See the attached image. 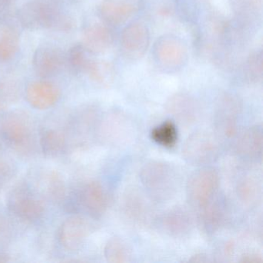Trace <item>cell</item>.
Segmentation results:
<instances>
[{
    "instance_id": "14",
    "label": "cell",
    "mask_w": 263,
    "mask_h": 263,
    "mask_svg": "<svg viewBox=\"0 0 263 263\" xmlns=\"http://www.w3.org/2000/svg\"><path fill=\"white\" fill-rule=\"evenodd\" d=\"M138 7L128 0H105L99 9L101 19L110 25H120L132 17Z\"/></svg>"
},
{
    "instance_id": "4",
    "label": "cell",
    "mask_w": 263,
    "mask_h": 263,
    "mask_svg": "<svg viewBox=\"0 0 263 263\" xmlns=\"http://www.w3.org/2000/svg\"><path fill=\"white\" fill-rule=\"evenodd\" d=\"M220 178L218 172L212 167H203L194 172L187 183V195L189 202L200 210L218 195Z\"/></svg>"
},
{
    "instance_id": "12",
    "label": "cell",
    "mask_w": 263,
    "mask_h": 263,
    "mask_svg": "<svg viewBox=\"0 0 263 263\" xmlns=\"http://www.w3.org/2000/svg\"><path fill=\"white\" fill-rule=\"evenodd\" d=\"M59 89L47 81L30 83L26 90V98L29 104L38 110H47L53 107L60 98Z\"/></svg>"
},
{
    "instance_id": "28",
    "label": "cell",
    "mask_w": 263,
    "mask_h": 263,
    "mask_svg": "<svg viewBox=\"0 0 263 263\" xmlns=\"http://www.w3.org/2000/svg\"><path fill=\"white\" fill-rule=\"evenodd\" d=\"M13 168L7 162H0V190L11 179Z\"/></svg>"
},
{
    "instance_id": "9",
    "label": "cell",
    "mask_w": 263,
    "mask_h": 263,
    "mask_svg": "<svg viewBox=\"0 0 263 263\" xmlns=\"http://www.w3.org/2000/svg\"><path fill=\"white\" fill-rule=\"evenodd\" d=\"M241 110V101L235 95L226 93L218 100L216 108L217 126L224 136L232 138L236 135Z\"/></svg>"
},
{
    "instance_id": "2",
    "label": "cell",
    "mask_w": 263,
    "mask_h": 263,
    "mask_svg": "<svg viewBox=\"0 0 263 263\" xmlns=\"http://www.w3.org/2000/svg\"><path fill=\"white\" fill-rule=\"evenodd\" d=\"M141 181L149 195L160 201L170 198L177 189L175 170L169 164L161 161L146 164L141 170Z\"/></svg>"
},
{
    "instance_id": "13",
    "label": "cell",
    "mask_w": 263,
    "mask_h": 263,
    "mask_svg": "<svg viewBox=\"0 0 263 263\" xmlns=\"http://www.w3.org/2000/svg\"><path fill=\"white\" fill-rule=\"evenodd\" d=\"M63 64V53L54 47H40L33 56V69L41 78H49L57 74L62 68Z\"/></svg>"
},
{
    "instance_id": "26",
    "label": "cell",
    "mask_w": 263,
    "mask_h": 263,
    "mask_svg": "<svg viewBox=\"0 0 263 263\" xmlns=\"http://www.w3.org/2000/svg\"><path fill=\"white\" fill-rule=\"evenodd\" d=\"M87 50L83 44L74 45L68 53V62L72 69L78 72H86L92 60L87 55Z\"/></svg>"
},
{
    "instance_id": "21",
    "label": "cell",
    "mask_w": 263,
    "mask_h": 263,
    "mask_svg": "<svg viewBox=\"0 0 263 263\" xmlns=\"http://www.w3.org/2000/svg\"><path fill=\"white\" fill-rule=\"evenodd\" d=\"M151 137L159 145L172 148L178 141V129L172 121H167L153 128Z\"/></svg>"
},
{
    "instance_id": "16",
    "label": "cell",
    "mask_w": 263,
    "mask_h": 263,
    "mask_svg": "<svg viewBox=\"0 0 263 263\" xmlns=\"http://www.w3.org/2000/svg\"><path fill=\"white\" fill-rule=\"evenodd\" d=\"M167 111L182 123L193 122L198 116V105L192 97L185 93H177L167 101Z\"/></svg>"
},
{
    "instance_id": "30",
    "label": "cell",
    "mask_w": 263,
    "mask_h": 263,
    "mask_svg": "<svg viewBox=\"0 0 263 263\" xmlns=\"http://www.w3.org/2000/svg\"><path fill=\"white\" fill-rule=\"evenodd\" d=\"M11 2L12 0H0V15L4 14L9 10Z\"/></svg>"
},
{
    "instance_id": "20",
    "label": "cell",
    "mask_w": 263,
    "mask_h": 263,
    "mask_svg": "<svg viewBox=\"0 0 263 263\" xmlns=\"http://www.w3.org/2000/svg\"><path fill=\"white\" fill-rule=\"evenodd\" d=\"M41 149L49 158H54L64 152L66 139L64 134L55 129H44L41 134Z\"/></svg>"
},
{
    "instance_id": "5",
    "label": "cell",
    "mask_w": 263,
    "mask_h": 263,
    "mask_svg": "<svg viewBox=\"0 0 263 263\" xmlns=\"http://www.w3.org/2000/svg\"><path fill=\"white\" fill-rule=\"evenodd\" d=\"M7 206L16 217L29 222L38 221L44 215L42 201L33 193L29 186L23 183L10 191L7 198Z\"/></svg>"
},
{
    "instance_id": "8",
    "label": "cell",
    "mask_w": 263,
    "mask_h": 263,
    "mask_svg": "<svg viewBox=\"0 0 263 263\" xmlns=\"http://www.w3.org/2000/svg\"><path fill=\"white\" fill-rule=\"evenodd\" d=\"M150 44V33L145 24L135 22L127 26L121 37L123 54L130 60L144 56Z\"/></svg>"
},
{
    "instance_id": "25",
    "label": "cell",
    "mask_w": 263,
    "mask_h": 263,
    "mask_svg": "<svg viewBox=\"0 0 263 263\" xmlns=\"http://www.w3.org/2000/svg\"><path fill=\"white\" fill-rule=\"evenodd\" d=\"M86 72L88 73L92 81L102 85L109 84L113 76L111 66L108 63L104 61L92 60Z\"/></svg>"
},
{
    "instance_id": "18",
    "label": "cell",
    "mask_w": 263,
    "mask_h": 263,
    "mask_svg": "<svg viewBox=\"0 0 263 263\" xmlns=\"http://www.w3.org/2000/svg\"><path fill=\"white\" fill-rule=\"evenodd\" d=\"M237 150L243 158L257 161L262 155V130L260 126L250 127L238 138Z\"/></svg>"
},
{
    "instance_id": "11",
    "label": "cell",
    "mask_w": 263,
    "mask_h": 263,
    "mask_svg": "<svg viewBox=\"0 0 263 263\" xmlns=\"http://www.w3.org/2000/svg\"><path fill=\"white\" fill-rule=\"evenodd\" d=\"M90 232V224L87 219L81 216H72L61 224L58 239L64 249L76 251L84 244Z\"/></svg>"
},
{
    "instance_id": "24",
    "label": "cell",
    "mask_w": 263,
    "mask_h": 263,
    "mask_svg": "<svg viewBox=\"0 0 263 263\" xmlns=\"http://www.w3.org/2000/svg\"><path fill=\"white\" fill-rule=\"evenodd\" d=\"M104 255L107 261L113 263H123L129 258V250L121 238H110L104 249Z\"/></svg>"
},
{
    "instance_id": "19",
    "label": "cell",
    "mask_w": 263,
    "mask_h": 263,
    "mask_svg": "<svg viewBox=\"0 0 263 263\" xmlns=\"http://www.w3.org/2000/svg\"><path fill=\"white\" fill-rule=\"evenodd\" d=\"M162 224L164 230L172 236L182 237L192 230V217L184 208H175L164 215Z\"/></svg>"
},
{
    "instance_id": "6",
    "label": "cell",
    "mask_w": 263,
    "mask_h": 263,
    "mask_svg": "<svg viewBox=\"0 0 263 263\" xmlns=\"http://www.w3.org/2000/svg\"><path fill=\"white\" fill-rule=\"evenodd\" d=\"M219 145L216 138L209 132L192 134L184 144L183 155L187 162L195 165H204L218 158Z\"/></svg>"
},
{
    "instance_id": "29",
    "label": "cell",
    "mask_w": 263,
    "mask_h": 263,
    "mask_svg": "<svg viewBox=\"0 0 263 263\" xmlns=\"http://www.w3.org/2000/svg\"><path fill=\"white\" fill-rule=\"evenodd\" d=\"M241 261L249 263L261 262V261H262V258L258 254L249 253L241 257Z\"/></svg>"
},
{
    "instance_id": "22",
    "label": "cell",
    "mask_w": 263,
    "mask_h": 263,
    "mask_svg": "<svg viewBox=\"0 0 263 263\" xmlns=\"http://www.w3.org/2000/svg\"><path fill=\"white\" fill-rule=\"evenodd\" d=\"M19 36L15 30L6 28L0 31V61H8L16 55L19 47Z\"/></svg>"
},
{
    "instance_id": "23",
    "label": "cell",
    "mask_w": 263,
    "mask_h": 263,
    "mask_svg": "<svg viewBox=\"0 0 263 263\" xmlns=\"http://www.w3.org/2000/svg\"><path fill=\"white\" fill-rule=\"evenodd\" d=\"M42 180L43 190L50 199L54 201H62L65 195V184L59 174L50 172Z\"/></svg>"
},
{
    "instance_id": "17",
    "label": "cell",
    "mask_w": 263,
    "mask_h": 263,
    "mask_svg": "<svg viewBox=\"0 0 263 263\" xmlns=\"http://www.w3.org/2000/svg\"><path fill=\"white\" fill-rule=\"evenodd\" d=\"M198 221L204 232L213 234L218 230L226 219L224 201L217 195L209 204L200 209Z\"/></svg>"
},
{
    "instance_id": "7",
    "label": "cell",
    "mask_w": 263,
    "mask_h": 263,
    "mask_svg": "<svg viewBox=\"0 0 263 263\" xmlns=\"http://www.w3.org/2000/svg\"><path fill=\"white\" fill-rule=\"evenodd\" d=\"M153 52L157 64L167 71H177L187 62V47L176 36L159 38L155 43Z\"/></svg>"
},
{
    "instance_id": "3",
    "label": "cell",
    "mask_w": 263,
    "mask_h": 263,
    "mask_svg": "<svg viewBox=\"0 0 263 263\" xmlns=\"http://www.w3.org/2000/svg\"><path fill=\"white\" fill-rule=\"evenodd\" d=\"M64 15L59 0H30L19 11V21L29 30L55 27Z\"/></svg>"
},
{
    "instance_id": "1",
    "label": "cell",
    "mask_w": 263,
    "mask_h": 263,
    "mask_svg": "<svg viewBox=\"0 0 263 263\" xmlns=\"http://www.w3.org/2000/svg\"><path fill=\"white\" fill-rule=\"evenodd\" d=\"M0 135L6 143L16 152L29 153L34 143L30 117L23 110L7 114L0 123Z\"/></svg>"
},
{
    "instance_id": "27",
    "label": "cell",
    "mask_w": 263,
    "mask_h": 263,
    "mask_svg": "<svg viewBox=\"0 0 263 263\" xmlns=\"http://www.w3.org/2000/svg\"><path fill=\"white\" fill-rule=\"evenodd\" d=\"M262 52H255L252 53L246 66V74L249 81L258 82L262 78Z\"/></svg>"
},
{
    "instance_id": "10",
    "label": "cell",
    "mask_w": 263,
    "mask_h": 263,
    "mask_svg": "<svg viewBox=\"0 0 263 263\" xmlns=\"http://www.w3.org/2000/svg\"><path fill=\"white\" fill-rule=\"evenodd\" d=\"M78 202L90 217L98 219L107 210L108 196L101 183L90 181L78 193Z\"/></svg>"
},
{
    "instance_id": "31",
    "label": "cell",
    "mask_w": 263,
    "mask_h": 263,
    "mask_svg": "<svg viewBox=\"0 0 263 263\" xmlns=\"http://www.w3.org/2000/svg\"><path fill=\"white\" fill-rule=\"evenodd\" d=\"M10 260V256L7 254L0 252V262H7Z\"/></svg>"
},
{
    "instance_id": "15",
    "label": "cell",
    "mask_w": 263,
    "mask_h": 263,
    "mask_svg": "<svg viewBox=\"0 0 263 263\" xmlns=\"http://www.w3.org/2000/svg\"><path fill=\"white\" fill-rule=\"evenodd\" d=\"M113 41V33L102 24L90 26L83 33V46L90 53H104L111 47Z\"/></svg>"
}]
</instances>
